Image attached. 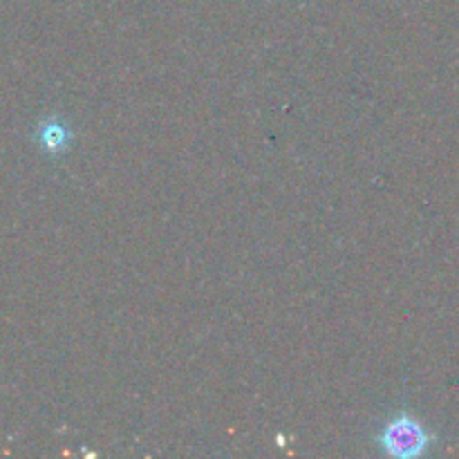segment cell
Here are the masks:
<instances>
[{"instance_id": "6da1fadb", "label": "cell", "mask_w": 459, "mask_h": 459, "mask_svg": "<svg viewBox=\"0 0 459 459\" xmlns=\"http://www.w3.org/2000/svg\"><path fill=\"white\" fill-rule=\"evenodd\" d=\"M379 444L388 455L411 459L424 455L430 444V435L426 433V429L415 417L399 415L384 426Z\"/></svg>"}, {"instance_id": "7a4b0ae2", "label": "cell", "mask_w": 459, "mask_h": 459, "mask_svg": "<svg viewBox=\"0 0 459 459\" xmlns=\"http://www.w3.org/2000/svg\"><path fill=\"white\" fill-rule=\"evenodd\" d=\"M36 139H39L40 148H45L48 152L56 155L63 152L70 143V133H67L65 126L56 119H45L40 121L39 128H36Z\"/></svg>"}]
</instances>
